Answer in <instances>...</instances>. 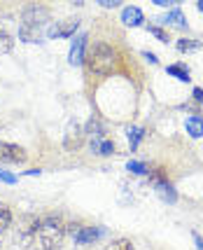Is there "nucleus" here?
Here are the masks:
<instances>
[{
	"label": "nucleus",
	"mask_w": 203,
	"mask_h": 250,
	"mask_svg": "<svg viewBox=\"0 0 203 250\" xmlns=\"http://www.w3.org/2000/svg\"><path fill=\"white\" fill-rule=\"evenodd\" d=\"M65 234L63 220L59 215H47V218H40V227L33 236L31 246H35L38 250H56L61 246V239Z\"/></svg>",
	"instance_id": "obj_1"
},
{
	"label": "nucleus",
	"mask_w": 203,
	"mask_h": 250,
	"mask_svg": "<svg viewBox=\"0 0 203 250\" xmlns=\"http://www.w3.org/2000/svg\"><path fill=\"white\" fill-rule=\"evenodd\" d=\"M86 65H89V73L91 75H98V77H105L112 73L115 68V49L110 47L107 42H96L89 54L84 56Z\"/></svg>",
	"instance_id": "obj_2"
},
{
	"label": "nucleus",
	"mask_w": 203,
	"mask_h": 250,
	"mask_svg": "<svg viewBox=\"0 0 203 250\" xmlns=\"http://www.w3.org/2000/svg\"><path fill=\"white\" fill-rule=\"evenodd\" d=\"M49 19V10L40 7V5H28L21 14L23 28H33V31H40V26Z\"/></svg>",
	"instance_id": "obj_3"
},
{
	"label": "nucleus",
	"mask_w": 203,
	"mask_h": 250,
	"mask_svg": "<svg viewBox=\"0 0 203 250\" xmlns=\"http://www.w3.org/2000/svg\"><path fill=\"white\" fill-rule=\"evenodd\" d=\"M26 162V150L14 145V143L0 141V164H23Z\"/></svg>",
	"instance_id": "obj_4"
},
{
	"label": "nucleus",
	"mask_w": 203,
	"mask_h": 250,
	"mask_svg": "<svg viewBox=\"0 0 203 250\" xmlns=\"http://www.w3.org/2000/svg\"><path fill=\"white\" fill-rule=\"evenodd\" d=\"M77 28H80V19H65L61 23H54L47 31V35L49 38H70V35H75Z\"/></svg>",
	"instance_id": "obj_5"
},
{
	"label": "nucleus",
	"mask_w": 203,
	"mask_h": 250,
	"mask_svg": "<svg viewBox=\"0 0 203 250\" xmlns=\"http://www.w3.org/2000/svg\"><path fill=\"white\" fill-rule=\"evenodd\" d=\"M86 40H89V35L82 33V35H77L73 47H70V63L73 65H80L84 63V47H86Z\"/></svg>",
	"instance_id": "obj_6"
},
{
	"label": "nucleus",
	"mask_w": 203,
	"mask_h": 250,
	"mask_svg": "<svg viewBox=\"0 0 203 250\" xmlns=\"http://www.w3.org/2000/svg\"><path fill=\"white\" fill-rule=\"evenodd\" d=\"M70 231L75 236V243H91L101 236V231L94 227H80V225H70Z\"/></svg>",
	"instance_id": "obj_7"
},
{
	"label": "nucleus",
	"mask_w": 203,
	"mask_h": 250,
	"mask_svg": "<svg viewBox=\"0 0 203 250\" xmlns=\"http://www.w3.org/2000/svg\"><path fill=\"white\" fill-rule=\"evenodd\" d=\"M82 141H84V131L75 124V126H70V129H68L63 145H65V150H77V147L82 145Z\"/></svg>",
	"instance_id": "obj_8"
},
{
	"label": "nucleus",
	"mask_w": 203,
	"mask_h": 250,
	"mask_svg": "<svg viewBox=\"0 0 203 250\" xmlns=\"http://www.w3.org/2000/svg\"><path fill=\"white\" fill-rule=\"evenodd\" d=\"M154 185H157V192L161 194V199H163V201H168V204H175V201H178V194H175V189H173V187L168 185L166 180H161L159 175L154 178Z\"/></svg>",
	"instance_id": "obj_9"
},
{
	"label": "nucleus",
	"mask_w": 203,
	"mask_h": 250,
	"mask_svg": "<svg viewBox=\"0 0 203 250\" xmlns=\"http://www.w3.org/2000/svg\"><path fill=\"white\" fill-rule=\"evenodd\" d=\"M142 12H140V7H124V12H122V21L126 23V26H140L142 23Z\"/></svg>",
	"instance_id": "obj_10"
},
{
	"label": "nucleus",
	"mask_w": 203,
	"mask_h": 250,
	"mask_svg": "<svg viewBox=\"0 0 203 250\" xmlns=\"http://www.w3.org/2000/svg\"><path fill=\"white\" fill-rule=\"evenodd\" d=\"M184 126H187V133H192L194 138H201V136H203V120H201V117H196V115H194V117H189Z\"/></svg>",
	"instance_id": "obj_11"
},
{
	"label": "nucleus",
	"mask_w": 203,
	"mask_h": 250,
	"mask_svg": "<svg viewBox=\"0 0 203 250\" xmlns=\"http://www.w3.org/2000/svg\"><path fill=\"white\" fill-rule=\"evenodd\" d=\"M175 47H178V52H196V49H201V42L199 40H189V38H180L178 42H175Z\"/></svg>",
	"instance_id": "obj_12"
},
{
	"label": "nucleus",
	"mask_w": 203,
	"mask_h": 250,
	"mask_svg": "<svg viewBox=\"0 0 203 250\" xmlns=\"http://www.w3.org/2000/svg\"><path fill=\"white\" fill-rule=\"evenodd\" d=\"M166 70H168V75L178 77V80H182V82H187V80H189V68H187V65H182V63H173V65H168Z\"/></svg>",
	"instance_id": "obj_13"
},
{
	"label": "nucleus",
	"mask_w": 203,
	"mask_h": 250,
	"mask_svg": "<svg viewBox=\"0 0 203 250\" xmlns=\"http://www.w3.org/2000/svg\"><path fill=\"white\" fill-rule=\"evenodd\" d=\"M91 150L98 152V154H103V157H107V154L115 152V143H110V141H103V143L91 141Z\"/></svg>",
	"instance_id": "obj_14"
},
{
	"label": "nucleus",
	"mask_w": 203,
	"mask_h": 250,
	"mask_svg": "<svg viewBox=\"0 0 203 250\" xmlns=\"http://www.w3.org/2000/svg\"><path fill=\"white\" fill-rule=\"evenodd\" d=\"M10 225H12V210H10V206L0 204V234L10 227Z\"/></svg>",
	"instance_id": "obj_15"
},
{
	"label": "nucleus",
	"mask_w": 203,
	"mask_h": 250,
	"mask_svg": "<svg viewBox=\"0 0 203 250\" xmlns=\"http://www.w3.org/2000/svg\"><path fill=\"white\" fill-rule=\"evenodd\" d=\"M140 141H142V129L131 126V129H128V143H131V150H138Z\"/></svg>",
	"instance_id": "obj_16"
},
{
	"label": "nucleus",
	"mask_w": 203,
	"mask_h": 250,
	"mask_svg": "<svg viewBox=\"0 0 203 250\" xmlns=\"http://www.w3.org/2000/svg\"><path fill=\"white\" fill-rule=\"evenodd\" d=\"M166 21L175 23V26H180V28H184V26H187V19H184V14H182L180 10H173V12H168V17H166Z\"/></svg>",
	"instance_id": "obj_17"
},
{
	"label": "nucleus",
	"mask_w": 203,
	"mask_h": 250,
	"mask_svg": "<svg viewBox=\"0 0 203 250\" xmlns=\"http://www.w3.org/2000/svg\"><path fill=\"white\" fill-rule=\"evenodd\" d=\"M107 250H133V243L128 239H115L107 246Z\"/></svg>",
	"instance_id": "obj_18"
},
{
	"label": "nucleus",
	"mask_w": 203,
	"mask_h": 250,
	"mask_svg": "<svg viewBox=\"0 0 203 250\" xmlns=\"http://www.w3.org/2000/svg\"><path fill=\"white\" fill-rule=\"evenodd\" d=\"M84 133H91V136H101V133H103V126H101V122H98V120H89V122H86Z\"/></svg>",
	"instance_id": "obj_19"
},
{
	"label": "nucleus",
	"mask_w": 203,
	"mask_h": 250,
	"mask_svg": "<svg viewBox=\"0 0 203 250\" xmlns=\"http://www.w3.org/2000/svg\"><path fill=\"white\" fill-rule=\"evenodd\" d=\"M150 33L152 35H157L161 42H168V33L163 31V28H159V26H150Z\"/></svg>",
	"instance_id": "obj_20"
},
{
	"label": "nucleus",
	"mask_w": 203,
	"mask_h": 250,
	"mask_svg": "<svg viewBox=\"0 0 203 250\" xmlns=\"http://www.w3.org/2000/svg\"><path fill=\"white\" fill-rule=\"evenodd\" d=\"M126 168L131 171V173H145V171H147V168H145V164H140V162H128Z\"/></svg>",
	"instance_id": "obj_21"
},
{
	"label": "nucleus",
	"mask_w": 203,
	"mask_h": 250,
	"mask_svg": "<svg viewBox=\"0 0 203 250\" xmlns=\"http://www.w3.org/2000/svg\"><path fill=\"white\" fill-rule=\"evenodd\" d=\"M0 180H2V183H7V185H14V183H17V175H12V173H7V171H2V168H0Z\"/></svg>",
	"instance_id": "obj_22"
},
{
	"label": "nucleus",
	"mask_w": 203,
	"mask_h": 250,
	"mask_svg": "<svg viewBox=\"0 0 203 250\" xmlns=\"http://www.w3.org/2000/svg\"><path fill=\"white\" fill-rule=\"evenodd\" d=\"M194 101H196V103H203V89L201 87L194 89Z\"/></svg>",
	"instance_id": "obj_23"
},
{
	"label": "nucleus",
	"mask_w": 203,
	"mask_h": 250,
	"mask_svg": "<svg viewBox=\"0 0 203 250\" xmlns=\"http://www.w3.org/2000/svg\"><path fill=\"white\" fill-rule=\"evenodd\" d=\"M101 5H103V7H115L117 0H101Z\"/></svg>",
	"instance_id": "obj_24"
},
{
	"label": "nucleus",
	"mask_w": 203,
	"mask_h": 250,
	"mask_svg": "<svg viewBox=\"0 0 203 250\" xmlns=\"http://www.w3.org/2000/svg\"><path fill=\"white\" fill-rule=\"evenodd\" d=\"M194 241H196V248L199 250H203V239L199 236V234H194Z\"/></svg>",
	"instance_id": "obj_25"
},
{
	"label": "nucleus",
	"mask_w": 203,
	"mask_h": 250,
	"mask_svg": "<svg viewBox=\"0 0 203 250\" xmlns=\"http://www.w3.org/2000/svg\"><path fill=\"white\" fill-rule=\"evenodd\" d=\"M145 59H150V61H152V63H157V56H154V54H152V52H145Z\"/></svg>",
	"instance_id": "obj_26"
},
{
	"label": "nucleus",
	"mask_w": 203,
	"mask_h": 250,
	"mask_svg": "<svg viewBox=\"0 0 203 250\" xmlns=\"http://www.w3.org/2000/svg\"><path fill=\"white\" fill-rule=\"evenodd\" d=\"M199 10H201V12H203V0H201V2H199Z\"/></svg>",
	"instance_id": "obj_27"
}]
</instances>
